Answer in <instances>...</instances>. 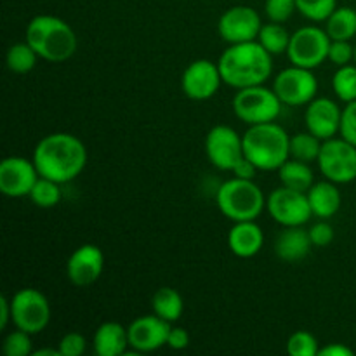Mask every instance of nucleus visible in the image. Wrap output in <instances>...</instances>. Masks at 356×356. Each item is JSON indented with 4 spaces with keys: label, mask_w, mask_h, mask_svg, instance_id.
<instances>
[{
    "label": "nucleus",
    "mask_w": 356,
    "mask_h": 356,
    "mask_svg": "<svg viewBox=\"0 0 356 356\" xmlns=\"http://www.w3.org/2000/svg\"><path fill=\"white\" fill-rule=\"evenodd\" d=\"M320 172L336 184H348L356 179V146L344 138L323 141L318 156Z\"/></svg>",
    "instance_id": "obj_9"
},
{
    "label": "nucleus",
    "mask_w": 356,
    "mask_h": 356,
    "mask_svg": "<svg viewBox=\"0 0 356 356\" xmlns=\"http://www.w3.org/2000/svg\"><path fill=\"white\" fill-rule=\"evenodd\" d=\"M266 211L282 226H305L313 218L308 195L285 186L268 195Z\"/></svg>",
    "instance_id": "obj_12"
},
{
    "label": "nucleus",
    "mask_w": 356,
    "mask_h": 356,
    "mask_svg": "<svg viewBox=\"0 0 356 356\" xmlns=\"http://www.w3.org/2000/svg\"><path fill=\"white\" fill-rule=\"evenodd\" d=\"M31 160L42 177L65 184L83 172L87 165V148L76 136L52 132L37 143Z\"/></svg>",
    "instance_id": "obj_1"
},
{
    "label": "nucleus",
    "mask_w": 356,
    "mask_h": 356,
    "mask_svg": "<svg viewBox=\"0 0 356 356\" xmlns=\"http://www.w3.org/2000/svg\"><path fill=\"white\" fill-rule=\"evenodd\" d=\"M341 138L350 141L356 146V99L351 103H346L343 115H341Z\"/></svg>",
    "instance_id": "obj_36"
},
{
    "label": "nucleus",
    "mask_w": 356,
    "mask_h": 356,
    "mask_svg": "<svg viewBox=\"0 0 356 356\" xmlns=\"http://www.w3.org/2000/svg\"><path fill=\"white\" fill-rule=\"evenodd\" d=\"M87 348V339L80 332H68L59 341V353L61 356H80Z\"/></svg>",
    "instance_id": "obj_37"
},
{
    "label": "nucleus",
    "mask_w": 356,
    "mask_h": 356,
    "mask_svg": "<svg viewBox=\"0 0 356 356\" xmlns=\"http://www.w3.org/2000/svg\"><path fill=\"white\" fill-rule=\"evenodd\" d=\"M10 306H13V323L16 329L24 330L31 336L47 329L51 322V305L45 294H42L38 289L26 287L17 291L10 298Z\"/></svg>",
    "instance_id": "obj_7"
},
{
    "label": "nucleus",
    "mask_w": 356,
    "mask_h": 356,
    "mask_svg": "<svg viewBox=\"0 0 356 356\" xmlns=\"http://www.w3.org/2000/svg\"><path fill=\"white\" fill-rule=\"evenodd\" d=\"M309 238H312L313 247H329L334 240L332 225L327 222V219H320L309 228Z\"/></svg>",
    "instance_id": "obj_38"
},
{
    "label": "nucleus",
    "mask_w": 356,
    "mask_h": 356,
    "mask_svg": "<svg viewBox=\"0 0 356 356\" xmlns=\"http://www.w3.org/2000/svg\"><path fill=\"white\" fill-rule=\"evenodd\" d=\"M222 82L233 89L263 86L273 73V56L257 40L229 44L218 61Z\"/></svg>",
    "instance_id": "obj_2"
},
{
    "label": "nucleus",
    "mask_w": 356,
    "mask_h": 356,
    "mask_svg": "<svg viewBox=\"0 0 356 356\" xmlns=\"http://www.w3.org/2000/svg\"><path fill=\"white\" fill-rule=\"evenodd\" d=\"M332 89L343 103L356 99V65L339 66L332 76Z\"/></svg>",
    "instance_id": "obj_30"
},
{
    "label": "nucleus",
    "mask_w": 356,
    "mask_h": 356,
    "mask_svg": "<svg viewBox=\"0 0 356 356\" xmlns=\"http://www.w3.org/2000/svg\"><path fill=\"white\" fill-rule=\"evenodd\" d=\"M291 37L287 28L284 26V23H270L263 24L259 35H257V42L270 52L271 56H280L287 54L289 44H291Z\"/></svg>",
    "instance_id": "obj_26"
},
{
    "label": "nucleus",
    "mask_w": 356,
    "mask_h": 356,
    "mask_svg": "<svg viewBox=\"0 0 356 356\" xmlns=\"http://www.w3.org/2000/svg\"><path fill=\"white\" fill-rule=\"evenodd\" d=\"M38 58H40V56L35 52V49L24 40V42H17V44L10 45L6 56V63H7V68H9L10 72L23 75V73L31 72V70L37 66Z\"/></svg>",
    "instance_id": "obj_28"
},
{
    "label": "nucleus",
    "mask_w": 356,
    "mask_h": 356,
    "mask_svg": "<svg viewBox=\"0 0 356 356\" xmlns=\"http://www.w3.org/2000/svg\"><path fill=\"white\" fill-rule=\"evenodd\" d=\"M287 353L291 356H316L320 346L316 337L306 330H298L287 339Z\"/></svg>",
    "instance_id": "obj_32"
},
{
    "label": "nucleus",
    "mask_w": 356,
    "mask_h": 356,
    "mask_svg": "<svg viewBox=\"0 0 356 356\" xmlns=\"http://www.w3.org/2000/svg\"><path fill=\"white\" fill-rule=\"evenodd\" d=\"M282 101L273 89L252 86L240 89L233 97V111L247 125L275 122L282 111Z\"/></svg>",
    "instance_id": "obj_6"
},
{
    "label": "nucleus",
    "mask_w": 356,
    "mask_h": 356,
    "mask_svg": "<svg viewBox=\"0 0 356 356\" xmlns=\"http://www.w3.org/2000/svg\"><path fill=\"white\" fill-rule=\"evenodd\" d=\"M263 21L259 13L249 6H233L221 14L218 21L219 37L228 44L257 40Z\"/></svg>",
    "instance_id": "obj_13"
},
{
    "label": "nucleus",
    "mask_w": 356,
    "mask_h": 356,
    "mask_svg": "<svg viewBox=\"0 0 356 356\" xmlns=\"http://www.w3.org/2000/svg\"><path fill=\"white\" fill-rule=\"evenodd\" d=\"M10 322H13V306H10V299L2 296V298H0V329H6Z\"/></svg>",
    "instance_id": "obj_42"
},
{
    "label": "nucleus",
    "mask_w": 356,
    "mask_h": 356,
    "mask_svg": "<svg viewBox=\"0 0 356 356\" xmlns=\"http://www.w3.org/2000/svg\"><path fill=\"white\" fill-rule=\"evenodd\" d=\"M330 37L325 30L315 24L299 28L291 37L287 49V58L292 65L315 70L329 59Z\"/></svg>",
    "instance_id": "obj_8"
},
{
    "label": "nucleus",
    "mask_w": 356,
    "mask_h": 356,
    "mask_svg": "<svg viewBox=\"0 0 356 356\" xmlns=\"http://www.w3.org/2000/svg\"><path fill=\"white\" fill-rule=\"evenodd\" d=\"M355 65H356V44H355Z\"/></svg>",
    "instance_id": "obj_44"
},
{
    "label": "nucleus",
    "mask_w": 356,
    "mask_h": 356,
    "mask_svg": "<svg viewBox=\"0 0 356 356\" xmlns=\"http://www.w3.org/2000/svg\"><path fill=\"white\" fill-rule=\"evenodd\" d=\"M30 200L40 209L56 207L61 202V184L40 176L31 190Z\"/></svg>",
    "instance_id": "obj_29"
},
{
    "label": "nucleus",
    "mask_w": 356,
    "mask_h": 356,
    "mask_svg": "<svg viewBox=\"0 0 356 356\" xmlns=\"http://www.w3.org/2000/svg\"><path fill=\"white\" fill-rule=\"evenodd\" d=\"M242 138L243 153L259 170H278L291 159V136L277 122L249 125Z\"/></svg>",
    "instance_id": "obj_4"
},
{
    "label": "nucleus",
    "mask_w": 356,
    "mask_h": 356,
    "mask_svg": "<svg viewBox=\"0 0 356 356\" xmlns=\"http://www.w3.org/2000/svg\"><path fill=\"white\" fill-rule=\"evenodd\" d=\"M320 356H353V350L348 348L346 344L343 343H334V344H327V346L320 348Z\"/></svg>",
    "instance_id": "obj_41"
},
{
    "label": "nucleus",
    "mask_w": 356,
    "mask_h": 356,
    "mask_svg": "<svg viewBox=\"0 0 356 356\" xmlns=\"http://www.w3.org/2000/svg\"><path fill=\"white\" fill-rule=\"evenodd\" d=\"M26 42L45 61H68L79 47L73 28L65 19L51 14H38L26 26Z\"/></svg>",
    "instance_id": "obj_3"
},
{
    "label": "nucleus",
    "mask_w": 356,
    "mask_h": 356,
    "mask_svg": "<svg viewBox=\"0 0 356 356\" xmlns=\"http://www.w3.org/2000/svg\"><path fill=\"white\" fill-rule=\"evenodd\" d=\"M296 7L306 19L320 23L327 21V17L337 9V0H296Z\"/></svg>",
    "instance_id": "obj_31"
},
{
    "label": "nucleus",
    "mask_w": 356,
    "mask_h": 356,
    "mask_svg": "<svg viewBox=\"0 0 356 356\" xmlns=\"http://www.w3.org/2000/svg\"><path fill=\"white\" fill-rule=\"evenodd\" d=\"M273 90L287 106H306L316 97L318 80L313 70L292 65L275 76Z\"/></svg>",
    "instance_id": "obj_10"
},
{
    "label": "nucleus",
    "mask_w": 356,
    "mask_h": 356,
    "mask_svg": "<svg viewBox=\"0 0 356 356\" xmlns=\"http://www.w3.org/2000/svg\"><path fill=\"white\" fill-rule=\"evenodd\" d=\"M323 141L313 132H298L291 136V159L301 160V162L312 163L316 162L320 156Z\"/></svg>",
    "instance_id": "obj_27"
},
{
    "label": "nucleus",
    "mask_w": 356,
    "mask_h": 356,
    "mask_svg": "<svg viewBox=\"0 0 356 356\" xmlns=\"http://www.w3.org/2000/svg\"><path fill=\"white\" fill-rule=\"evenodd\" d=\"M104 270L103 250L94 243H83L66 261V277L75 287H89L99 280Z\"/></svg>",
    "instance_id": "obj_16"
},
{
    "label": "nucleus",
    "mask_w": 356,
    "mask_h": 356,
    "mask_svg": "<svg viewBox=\"0 0 356 356\" xmlns=\"http://www.w3.org/2000/svg\"><path fill=\"white\" fill-rule=\"evenodd\" d=\"M167 346L170 350H186L190 346V334H188L186 329L183 327H170L169 337H167Z\"/></svg>",
    "instance_id": "obj_39"
},
{
    "label": "nucleus",
    "mask_w": 356,
    "mask_h": 356,
    "mask_svg": "<svg viewBox=\"0 0 356 356\" xmlns=\"http://www.w3.org/2000/svg\"><path fill=\"white\" fill-rule=\"evenodd\" d=\"M306 195H308L309 207H312L313 216L320 219L334 218L339 212L341 204H343L339 188H337L336 183H332L329 179L315 183Z\"/></svg>",
    "instance_id": "obj_21"
},
{
    "label": "nucleus",
    "mask_w": 356,
    "mask_h": 356,
    "mask_svg": "<svg viewBox=\"0 0 356 356\" xmlns=\"http://www.w3.org/2000/svg\"><path fill=\"white\" fill-rule=\"evenodd\" d=\"M329 61H332L337 68L355 63V45H351V40L330 42Z\"/></svg>",
    "instance_id": "obj_35"
},
{
    "label": "nucleus",
    "mask_w": 356,
    "mask_h": 356,
    "mask_svg": "<svg viewBox=\"0 0 356 356\" xmlns=\"http://www.w3.org/2000/svg\"><path fill=\"white\" fill-rule=\"evenodd\" d=\"M170 323L159 315H145L127 327L129 348L141 353H152L167 344Z\"/></svg>",
    "instance_id": "obj_17"
},
{
    "label": "nucleus",
    "mask_w": 356,
    "mask_h": 356,
    "mask_svg": "<svg viewBox=\"0 0 356 356\" xmlns=\"http://www.w3.org/2000/svg\"><path fill=\"white\" fill-rule=\"evenodd\" d=\"M330 40H353L356 37V10L353 7H337L325 21Z\"/></svg>",
    "instance_id": "obj_25"
},
{
    "label": "nucleus",
    "mask_w": 356,
    "mask_h": 356,
    "mask_svg": "<svg viewBox=\"0 0 356 356\" xmlns=\"http://www.w3.org/2000/svg\"><path fill=\"white\" fill-rule=\"evenodd\" d=\"M222 83L221 70L211 59H197L184 68L181 87L186 97L193 101H207L218 94Z\"/></svg>",
    "instance_id": "obj_14"
},
{
    "label": "nucleus",
    "mask_w": 356,
    "mask_h": 356,
    "mask_svg": "<svg viewBox=\"0 0 356 356\" xmlns=\"http://www.w3.org/2000/svg\"><path fill=\"white\" fill-rule=\"evenodd\" d=\"M152 308L155 315L169 323L177 322L184 312L183 296L172 287H160L152 298Z\"/></svg>",
    "instance_id": "obj_24"
},
{
    "label": "nucleus",
    "mask_w": 356,
    "mask_h": 356,
    "mask_svg": "<svg viewBox=\"0 0 356 356\" xmlns=\"http://www.w3.org/2000/svg\"><path fill=\"white\" fill-rule=\"evenodd\" d=\"M216 204L229 221H256L266 207V198L254 179L233 177L219 186Z\"/></svg>",
    "instance_id": "obj_5"
},
{
    "label": "nucleus",
    "mask_w": 356,
    "mask_h": 356,
    "mask_svg": "<svg viewBox=\"0 0 356 356\" xmlns=\"http://www.w3.org/2000/svg\"><path fill=\"white\" fill-rule=\"evenodd\" d=\"M273 249L278 259L284 263H299L313 249L309 229H305L302 226H284L280 235L275 240Z\"/></svg>",
    "instance_id": "obj_19"
},
{
    "label": "nucleus",
    "mask_w": 356,
    "mask_h": 356,
    "mask_svg": "<svg viewBox=\"0 0 356 356\" xmlns=\"http://www.w3.org/2000/svg\"><path fill=\"white\" fill-rule=\"evenodd\" d=\"M31 356H61V353L56 348H42V350L33 351Z\"/></svg>",
    "instance_id": "obj_43"
},
{
    "label": "nucleus",
    "mask_w": 356,
    "mask_h": 356,
    "mask_svg": "<svg viewBox=\"0 0 356 356\" xmlns=\"http://www.w3.org/2000/svg\"><path fill=\"white\" fill-rule=\"evenodd\" d=\"M257 170L259 169H257V167L254 165L249 159H247V156H243V159L236 163L235 169H233L232 172L235 174V177H240V179H254L257 174Z\"/></svg>",
    "instance_id": "obj_40"
},
{
    "label": "nucleus",
    "mask_w": 356,
    "mask_h": 356,
    "mask_svg": "<svg viewBox=\"0 0 356 356\" xmlns=\"http://www.w3.org/2000/svg\"><path fill=\"white\" fill-rule=\"evenodd\" d=\"M2 351L6 356H28L33 353L31 334L16 329L3 339Z\"/></svg>",
    "instance_id": "obj_33"
},
{
    "label": "nucleus",
    "mask_w": 356,
    "mask_h": 356,
    "mask_svg": "<svg viewBox=\"0 0 356 356\" xmlns=\"http://www.w3.org/2000/svg\"><path fill=\"white\" fill-rule=\"evenodd\" d=\"M205 155L216 169L232 172L245 156L243 138L229 125H214L205 136Z\"/></svg>",
    "instance_id": "obj_11"
},
{
    "label": "nucleus",
    "mask_w": 356,
    "mask_h": 356,
    "mask_svg": "<svg viewBox=\"0 0 356 356\" xmlns=\"http://www.w3.org/2000/svg\"><path fill=\"white\" fill-rule=\"evenodd\" d=\"M298 10L296 0H266L264 2V13L268 19L273 23H285Z\"/></svg>",
    "instance_id": "obj_34"
},
{
    "label": "nucleus",
    "mask_w": 356,
    "mask_h": 356,
    "mask_svg": "<svg viewBox=\"0 0 356 356\" xmlns=\"http://www.w3.org/2000/svg\"><path fill=\"white\" fill-rule=\"evenodd\" d=\"M264 245V233L256 221H238L228 233V247L236 257L250 259Z\"/></svg>",
    "instance_id": "obj_20"
},
{
    "label": "nucleus",
    "mask_w": 356,
    "mask_h": 356,
    "mask_svg": "<svg viewBox=\"0 0 356 356\" xmlns=\"http://www.w3.org/2000/svg\"><path fill=\"white\" fill-rule=\"evenodd\" d=\"M92 344L97 356H122L129 348V332L122 323L104 322L97 327Z\"/></svg>",
    "instance_id": "obj_22"
},
{
    "label": "nucleus",
    "mask_w": 356,
    "mask_h": 356,
    "mask_svg": "<svg viewBox=\"0 0 356 356\" xmlns=\"http://www.w3.org/2000/svg\"><path fill=\"white\" fill-rule=\"evenodd\" d=\"M278 176H280L282 186L291 188V190L296 191H302V193H308L309 188L315 184V176H313L309 163L296 159H289L278 169Z\"/></svg>",
    "instance_id": "obj_23"
},
{
    "label": "nucleus",
    "mask_w": 356,
    "mask_h": 356,
    "mask_svg": "<svg viewBox=\"0 0 356 356\" xmlns=\"http://www.w3.org/2000/svg\"><path fill=\"white\" fill-rule=\"evenodd\" d=\"M38 177L40 174L33 160L24 156H7L0 162V191L6 197H30Z\"/></svg>",
    "instance_id": "obj_15"
},
{
    "label": "nucleus",
    "mask_w": 356,
    "mask_h": 356,
    "mask_svg": "<svg viewBox=\"0 0 356 356\" xmlns=\"http://www.w3.org/2000/svg\"><path fill=\"white\" fill-rule=\"evenodd\" d=\"M341 115L343 110L330 97H315L306 104L305 122L306 129L318 136L322 141L336 138L341 129Z\"/></svg>",
    "instance_id": "obj_18"
}]
</instances>
